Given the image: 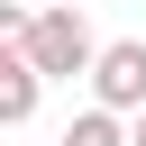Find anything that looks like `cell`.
<instances>
[{"label": "cell", "mask_w": 146, "mask_h": 146, "mask_svg": "<svg viewBox=\"0 0 146 146\" xmlns=\"http://www.w3.org/2000/svg\"><path fill=\"white\" fill-rule=\"evenodd\" d=\"M91 100H100V110H119V119H137V110H146V36L100 46V64H91Z\"/></svg>", "instance_id": "2"}, {"label": "cell", "mask_w": 146, "mask_h": 146, "mask_svg": "<svg viewBox=\"0 0 146 146\" xmlns=\"http://www.w3.org/2000/svg\"><path fill=\"white\" fill-rule=\"evenodd\" d=\"M36 82H46L36 55L9 46V55H0V128H27V119H36Z\"/></svg>", "instance_id": "3"}, {"label": "cell", "mask_w": 146, "mask_h": 146, "mask_svg": "<svg viewBox=\"0 0 146 146\" xmlns=\"http://www.w3.org/2000/svg\"><path fill=\"white\" fill-rule=\"evenodd\" d=\"M9 46H27L46 82H73V73H91V64H100V36H91V18H82V9H36Z\"/></svg>", "instance_id": "1"}, {"label": "cell", "mask_w": 146, "mask_h": 146, "mask_svg": "<svg viewBox=\"0 0 146 146\" xmlns=\"http://www.w3.org/2000/svg\"><path fill=\"white\" fill-rule=\"evenodd\" d=\"M64 146H137V128H119V110H100V100H91V110L64 128Z\"/></svg>", "instance_id": "4"}, {"label": "cell", "mask_w": 146, "mask_h": 146, "mask_svg": "<svg viewBox=\"0 0 146 146\" xmlns=\"http://www.w3.org/2000/svg\"><path fill=\"white\" fill-rule=\"evenodd\" d=\"M137 146H146V110H137Z\"/></svg>", "instance_id": "5"}]
</instances>
